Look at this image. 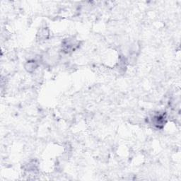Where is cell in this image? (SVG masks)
I'll use <instances>...</instances> for the list:
<instances>
[{
  "label": "cell",
  "instance_id": "obj_2",
  "mask_svg": "<svg viewBox=\"0 0 181 181\" xmlns=\"http://www.w3.org/2000/svg\"><path fill=\"white\" fill-rule=\"evenodd\" d=\"M39 38L40 39V40H45V39H47L49 36V32H48V29H45L43 28L41 31H40V34H39Z\"/></svg>",
  "mask_w": 181,
  "mask_h": 181
},
{
  "label": "cell",
  "instance_id": "obj_1",
  "mask_svg": "<svg viewBox=\"0 0 181 181\" xmlns=\"http://www.w3.org/2000/svg\"><path fill=\"white\" fill-rule=\"evenodd\" d=\"M38 67V64L35 60H30L25 64V68L28 72H34L35 69Z\"/></svg>",
  "mask_w": 181,
  "mask_h": 181
}]
</instances>
